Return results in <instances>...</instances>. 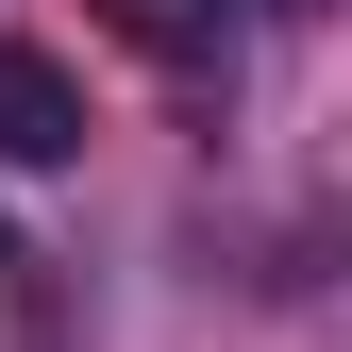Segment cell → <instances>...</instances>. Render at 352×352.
I'll return each mask as SVG.
<instances>
[{"label": "cell", "instance_id": "cell-2", "mask_svg": "<svg viewBox=\"0 0 352 352\" xmlns=\"http://www.w3.org/2000/svg\"><path fill=\"white\" fill-rule=\"evenodd\" d=\"M101 34H135V51H185V0H101Z\"/></svg>", "mask_w": 352, "mask_h": 352}, {"label": "cell", "instance_id": "cell-4", "mask_svg": "<svg viewBox=\"0 0 352 352\" xmlns=\"http://www.w3.org/2000/svg\"><path fill=\"white\" fill-rule=\"evenodd\" d=\"M0 269H17V235H0Z\"/></svg>", "mask_w": 352, "mask_h": 352}, {"label": "cell", "instance_id": "cell-3", "mask_svg": "<svg viewBox=\"0 0 352 352\" xmlns=\"http://www.w3.org/2000/svg\"><path fill=\"white\" fill-rule=\"evenodd\" d=\"M201 17H302V0H201Z\"/></svg>", "mask_w": 352, "mask_h": 352}, {"label": "cell", "instance_id": "cell-1", "mask_svg": "<svg viewBox=\"0 0 352 352\" xmlns=\"http://www.w3.org/2000/svg\"><path fill=\"white\" fill-rule=\"evenodd\" d=\"M84 135H101L84 84L34 51V34H0V168H84Z\"/></svg>", "mask_w": 352, "mask_h": 352}]
</instances>
